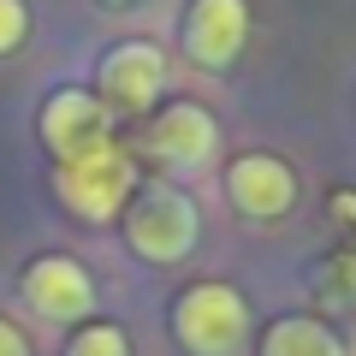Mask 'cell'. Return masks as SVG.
Returning a JSON list of instances; mask_svg holds the SVG:
<instances>
[{
	"label": "cell",
	"instance_id": "cell-6",
	"mask_svg": "<svg viewBox=\"0 0 356 356\" xmlns=\"http://www.w3.org/2000/svg\"><path fill=\"white\" fill-rule=\"evenodd\" d=\"M243 42H250V6L243 0H191L184 6L178 54L196 72H226V65H238Z\"/></svg>",
	"mask_w": 356,
	"mask_h": 356
},
{
	"label": "cell",
	"instance_id": "cell-9",
	"mask_svg": "<svg viewBox=\"0 0 356 356\" xmlns=\"http://www.w3.org/2000/svg\"><path fill=\"white\" fill-rule=\"evenodd\" d=\"M226 196L243 220H285L297 208V172L267 149H250L226 166Z\"/></svg>",
	"mask_w": 356,
	"mask_h": 356
},
{
	"label": "cell",
	"instance_id": "cell-1",
	"mask_svg": "<svg viewBox=\"0 0 356 356\" xmlns=\"http://www.w3.org/2000/svg\"><path fill=\"white\" fill-rule=\"evenodd\" d=\"M119 232H125L131 255L154 267H172L202 243V208L184 184H137V196L119 214Z\"/></svg>",
	"mask_w": 356,
	"mask_h": 356
},
{
	"label": "cell",
	"instance_id": "cell-3",
	"mask_svg": "<svg viewBox=\"0 0 356 356\" xmlns=\"http://www.w3.org/2000/svg\"><path fill=\"white\" fill-rule=\"evenodd\" d=\"M54 191H60V202L72 208L77 220L107 226V220H119L125 202L137 196V161H131V149L107 143V149L83 154V161L54 166Z\"/></svg>",
	"mask_w": 356,
	"mask_h": 356
},
{
	"label": "cell",
	"instance_id": "cell-8",
	"mask_svg": "<svg viewBox=\"0 0 356 356\" xmlns=\"http://www.w3.org/2000/svg\"><path fill=\"white\" fill-rule=\"evenodd\" d=\"M24 303L36 321H54V327H65V321H83L89 309H95V280H89V267L77 261V255H36V261L24 267Z\"/></svg>",
	"mask_w": 356,
	"mask_h": 356
},
{
	"label": "cell",
	"instance_id": "cell-2",
	"mask_svg": "<svg viewBox=\"0 0 356 356\" xmlns=\"http://www.w3.org/2000/svg\"><path fill=\"white\" fill-rule=\"evenodd\" d=\"M250 327H255L250 303L226 280H196L172 303V339H178V350H191V356H238L250 344Z\"/></svg>",
	"mask_w": 356,
	"mask_h": 356
},
{
	"label": "cell",
	"instance_id": "cell-10",
	"mask_svg": "<svg viewBox=\"0 0 356 356\" xmlns=\"http://www.w3.org/2000/svg\"><path fill=\"white\" fill-rule=\"evenodd\" d=\"M261 356H350L321 315H280L261 327Z\"/></svg>",
	"mask_w": 356,
	"mask_h": 356
},
{
	"label": "cell",
	"instance_id": "cell-4",
	"mask_svg": "<svg viewBox=\"0 0 356 356\" xmlns=\"http://www.w3.org/2000/svg\"><path fill=\"white\" fill-rule=\"evenodd\" d=\"M42 143H48L54 166L65 161H83V154L107 149L113 143V107L95 95V89H54L42 102V119H36Z\"/></svg>",
	"mask_w": 356,
	"mask_h": 356
},
{
	"label": "cell",
	"instance_id": "cell-12",
	"mask_svg": "<svg viewBox=\"0 0 356 356\" xmlns=\"http://www.w3.org/2000/svg\"><path fill=\"white\" fill-rule=\"evenodd\" d=\"M24 36H30V6L24 0H0V60L24 48Z\"/></svg>",
	"mask_w": 356,
	"mask_h": 356
},
{
	"label": "cell",
	"instance_id": "cell-5",
	"mask_svg": "<svg viewBox=\"0 0 356 356\" xmlns=\"http://www.w3.org/2000/svg\"><path fill=\"white\" fill-rule=\"evenodd\" d=\"M166 77H172V60H166V48H154V42H119V48H107L102 72H95V95H102L113 113H154L166 95Z\"/></svg>",
	"mask_w": 356,
	"mask_h": 356
},
{
	"label": "cell",
	"instance_id": "cell-7",
	"mask_svg": "<svg viewBox=\"0 0 356 356\" xmlns=\"http://www.w3.org/2000/svg\"><path fill=\"white\" fill-rule=\"evenodd\" d=\"M143 149L166 166V172H196V166L214 161L220 149V119L202 102H166L154 107L149 131H143Z\"/></svg>",
	"mask_w": 356,
	"mask_h": 356
},
{
	"label": "cell",
	"instance_id": "cell-13",
	"mask_svg": "<svg viewBox=\"0 0 356 356\" xmlns=\"http://www.w3.org/2000/svg\"><path fill=\"white\" fill-rule=\"evenodd\" d=\"M0 356H36L30 339H24V327H13L6 315H0Z\"/></svg>",
	"mask_w": 356,
	"mask_h": 356
},
{
	"label": "cell",
	"instance_id": "cell-11",
	"mask_svg": "<svg viewBox=\"0 0 356 356\" xmlns=\"http://www.w3.org/2000/svg\"><path fill=\"white\" fill-rule=\"evenodd\" d=\"M65 356H131V339H125V327H113V321H95V327L72 332Z\"/></svg>",
	"mask_w": 356,
	"mask_h": 356
}]
</instances>
